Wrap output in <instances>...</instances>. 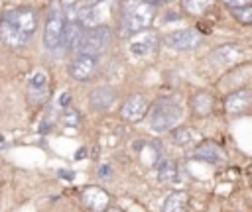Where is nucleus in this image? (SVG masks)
<instances>
[{
    "mask_svg": "<svg viewBox=\"0 0 252 212\" xmlns=\"http://www.w3.org/2000/svg\"><path fill=\"white\" fill-rule=\"evenodd\" d=\"M98 175L100 177H110V167L108 165H100L98 167Z\"/></svg>",
    "mask_w": 252,
    "mask_h": 212,
    "instance_id": "obj_27",
    "label": "nucleus"
},
{
    "mask_svg": "<svg viewBox=\"0 0 252 212\" xmlns=\"http://www.w3.org/2000/svg\"><path fill=\"white\" fill-rule=\"evenodd\" d=\"M158 177L161 183H173L177 177V167L171 159H161L158 165Z\"/></svg>",
    "mask_w": 252,
    "mask_h": 212,
    "instance_id": "obj_21",
    "label": "nucleus"
},
{
    "mask_svg": "<svg viewBox=\"0 0 252 212\" xmlns=\"http://www.w3.org/2000/svg\"><path fill=\"white\" fill-rule=\"evenodd\" d=\"M77 22L83 27H87V29L96 27L100 24V10H98V6H89V4L81 6L77 10Z\"/></svg>",
    "mask_w": 252,
    "mask_h": 212,
    "instance_id": "obj_18",
    "label": "nucleus"
},
{
    "mask_svg": "<svg viewBox=\"0 0 252 212\" xmlns=\"http://www.w3.org/2000/svg\"><path fill=\"white\" fill-rule=\"evenodd\" d=\"M49 96V79L43 71H35L28 82V98L32 104H43Z\"/></svg>",
    "mask_w": 252,
    "mask_h": 212,
    "instance_id": "obj_7",
    "label": "nucleus"
},
{
    "mask_svg": "<svg viewBox=\"0 0 252 212\" xmlns=\"http://www.w3.org/2000/svg\"><path fill=\"white\" fill-rule=\"evenodd\" d=\"M183 108L175 98H159L150 112V126L156 132H169L179 124Z\"/></svg>",
    "mask_w": 252,
    "mask_h": 212,
    "instance_id": "obj_2",
    "label": "nucleus"
},
{
    "mask_svg": "<svg viewBox=\"0 0 252 212\" xmlns=\"http://www.w3.org/2000/svg\"><path fill=\"white\" fill-rule=\"evenodd\" d=\"M248 2H250V0H224V4H226V6H230L232 10L244 8V6H248Z\"/></svg>",
    "mask_w": 252,
    "mask_h": 212,
    "instance_id": "obj_26",
    "label": "nucleus"
},
{
    "mask_svg": "<svg viewBox=\"0 0 252 212\" xmlns=\"http://www.w3.org/2000/svg\"><path fill=\"white\" fill-rule=\"evenodd\" d=\"M211 4H213V0H185V8L191 14H203Z\"/></svg>",
    "mask_w": 252,
    "mask_h": 212,
    "instance_id": "obj_22",
    "label": "nucleus"
},
{
    "mask_svg": "<svg viewBox=\"0 0 252 212\" xmlns=\"http://www.w3.org/2000/svg\"><path fill=\"white\" fill-rule=\"evenodd\" d=\"M252 104V92L248 88H242V90H236V92H230L224 100V110L230 114V116H238L242 114L248 106Z\"/></svg>",
    "mask_w": 252,
    "mask_h": 212,
    "instance_id": "obj_10",
    "label": "nucleus"
},
{
    "mask_svg": "<svg viewBox=\"0 0 252 212\" xmlns=\"http://www.w3.org/2000/svg\"><path fill=\"white\" fill-rule=\"evenodd\" d=\"M61 120H63L67 126H77V124L81 122V118H79V112H77V110H65Z\"/></svg>",
    "mask_w": 252,
    "mask_h": 212,
    "instance_id": "obj_24",
    "label": "nucleus"
},
{
    "mask_svg": "<svg viewBox=\"0 0 252 212\" xmlns=\"http://www.w3.org/2000/svg\"><path fill=\"white\" fill-rule=\"evenodd\" d=\"M110 41H112V29L106 26H96L93 29H85V35L79 45V53L96 59L110 45Z\"/></svg>",
    "mask_w": 252,
    "mask_h": 212,
    "instance_id": "obj_3",
    "label": "nucleus"
},
{
    "mask_svg": "<svg viewBox=\"0 0 252 212\" xmlns=\"http://www.w3.org/2000/svg\"><path fill=\"white\" fill-rule=\"evenodd\" d=\"M65 16L59 10H51L45 22V31H43V43L47 49H57L63 41V29H65Z\"/></svg>",
    "mask_w": 252,
    "mask_h": 212,
    "instance_id": "obj_4",
    "label": "nucleus"
},
{
    "mask_svg": "<svg viewBox=\"0 0 252 212\" xmlns=\"http://www.w3.org/2000/svg\"><path fill=\"white\" fill-rule=\"evenodd\" d=\"M232 14L240 24L252 26V6H244V8H238V10H232Z\"/></svg>",
    "mask_w": 252,
    "mask_h": 212,
    "instance_id": "obj_23",
    "label": "nucleus"
},
{
    "mask_svg": "<svg viewBox=\"0 0 252 212\" xmlns=\"http://www.w3.org/2000/svg\"><path fill=\"white\" fill-rule=\"evenodd\" d=\"M89 100H91V106H93L94 110L102 112V110H108V108L114 104L116 94H114V90H112L110 86H100V88H96V90L91 92Z\"/></svg>",
    "mask_w": 252,
    "mask_h": 212,
    "instance_id": "obj_13",
    "label": "nucleus"
},
{
    "mask_svg": "<svg viewBox=\"0 0 252 212\" xmlns=\"http://www.w3.org/2000/svg\"><path fill=\"white\" fill-rule=\"evenodd\" d=\"M85 155H87V147H83V149H79V151H77V159H83Z\"/></svg>",
    "mask_w": 252,
    "mask_h": 212,
    "instance_id": "obj_29",
    "label": "nucleus"
},
{
    "mask_svg": "<svg viewBox=\"0 0 252 212\" xmlns=\"http://www.w3.org/2000/svg\"><path fill=\"white\" fill-rule=\"evenodd\" d=\"M83 204L93 212H102L110 204V194L102 186H87L83 190Z\"/></svg>",
    "mask_w": 252,
    "mask_h": 212,
    "instance_id": "obj_8",
    "label": "nucleus"
},
{
    "mask_svg": "<svg viewBox=\"0 0 252 212\" xmlns=\"http://www.w3.org/2000/svg\"><path fill=\"white\" fill-rule=\"evenodd\" d=\"M106 212H124V210H120V208H106Z\"/></svg>",
    "mask_w": 252,
    "mask_h": 212,
    "instance_id": "obj_33",
    "label": "nucleus"
},
{
    "mask_svg": "<svg viewBox=\"0 0 252 212\" xmlns=\"http://www.w3.org/2000/svg\"><path fill=\"white\" fill-rule=\"evenodd\" d=\"M144 2H146V4H150V6H154V8H156V6H158V4H159V2H161V0H144Z\"/></svg>",
    "mask_w": 252,
    "mask_h": 212,
    "instance_id": "obj_31",
    "label": "nucleus"
},
{
    "mask_svg": "<svg viewBox=\"0 0 252 212\" xmlns=\"http://www.w3.org/2000/svg\"><path fill=\"white\" fill-rule=\"evenodd\" d=\"M187 204H189V196L187 192H171L165 200H163V206L161 210L163 212H187Z\"/></svg>",
    "mask_w": 252,
    "mask_h": 212,
    "instance_id": "obj_20",
    "label": "nucleus"
},
{
    "mask_svg": "<svg viewBox=\"0 0 252 212\" xmlns=\"http://www.w3.org/2000/svg\"><path fill=\"white\" fill-rule=\"evenodd\" d=\"M59 175L61 177H67V179H73V171L69 173V171H59Z\"/></svg>",
    "mask_w": 252,
    "mask_h": 212,
    "instance_id": "obj_30",
    "label": "nucleus"
},
{
    "mask_svg": "<svg viewBox=\"0 0 252 212\" xmlns=\"http://www.w3.org/2000/svg\"><path fill=\"white\" fill-rule=\"evenodd\" d=\"M173 141L175 143H187L189 141V130H185V128H181V130H177L175 133H173Z\"/></svg>",
    "mask_w": 252,
    "mask_h": 212,
    "instance_id": "obj_25",
    "label": "nucleus"
},
{
    "mask_svg": "<svg viewBox=\"0 0 252 212\" xmlns=\"http://www.w3.org/2000/svg\"><path fill=\"white\" fill-rule=\"evenodd\" d=\"M242 57H244V49L238 45H222L217 51H213V55H211V59L220 65H232L236 61H240Z\"/></svg>",
    "mask_w": 252,
    "mask_h": 212,
    "instance_id": "obj_14",
    "label": "nucleus"
},
{
    "mask_svg": "<svg viewBox=\"0 0 252 212\" xmlns=\"http://www.w3.org/2000/svg\"><path fill=\"white\" fill-rule=\"evenodd\" d=\"M69 98H71V94H69V92H63L61 98H59V104H61V106H67V104H69Z\"/></svg>",
    "mask_w": 252,
    "mask_h": 212,
    "instance_id": "obj_28",
    "label": "nucleus"
},
{
    "mask_svg": "<svg viewBox=\"0 0 252 212\" xmlns=\"http://www.w3.org/2000/svg\"><path fill=\"white\" fill-rule=\"evenodd\" d=\"M69 73L77 80H87V79H91L96 73V59L94 57H89V55H79L71 63Z\"/></svg>",
    "mask_w": 252,
    "mask_h": 212,
    "instance_id": "obj_11",
    "label": "nucleus"
},
{
    "mask_svg": "<svg viewBox=\"0 0 252 212\" xmlns=\"http://www.w3.org/2000/svg\"><path fill=\"white\" fill-rule=\"evenodd\" d=\"M146 112H148V100L142 94H132L120 110L122 118L128 122H140L146 116Z\"/></svg>",
    "mask_w": 252,
    "mask_h": 212,
    "instance_id": "obj_9",
    "label": "nucleus"
},
{
    "mask_svg": "<svg viewBox=\"0 0 252 212\" xmlns=\"http://www.w3.org/2000/svg\"><path fill=\"white\" fill-rule=\"evenodd\" d=\"M85 35V27L79 22H65V29H63V45L65 49H79L81 39Z\"/></svg>",
    "mask_w": 252,
    "mask_h": 212,
    "instance_id": "obj_15",
    "label": "nucleus"
},
{
    "mask_svg": "<svg viewBox=\"0 0 252 212\" xmlns=\"http://www.w3.org/2000/svg\"><path fill=\"white\" fill-rule=\"evenodd\" d=\"M156 8L144 0H122V29L120 35H130L146 29L154 20Z\"/></svg>",
    "mask_w": 252,
    "mask_h": 212,
    "instance_id": "obj_1",
    "label": "nucleus"
},
{
    "mask_svg": "<svg viewBox=\"0 0 252 212\" xmlns=\"http://www.w3.org/2000/svg\"><path fill=\"white\" fill-rule=\"evenodd\" d=\"M0 37L10 47H24L30 41V35L22 33L18 27H14L12 24H8L6 20H2V24H0Z\"/></svg>",
    "mask_w": 252,
    "mask_h": 212,
    "instance_id": "obj_12",
    "label": "nucleus"
},
{
    "mask_svg": "<svg viewBox=\"0 0 252 212\" xmlns=\"http://www.w3.org/2000/svg\"><path fill=\"white\" fill-rule=\"evenodd\" d=\"M201 41H203V37L195 29H179V31L165 35V45H169L171 49H177V51L197 49L201 45Z\"/></svg>",
    "mask_w": 252,
    "mask_h": 212,
    "instance_id": "obj_6",
    "label": "nucleus"
},
{
    "mask_svg": "<svg viewBox=\"0 0 252 212\" xmlns=\"http://www.w3.org/2000/svg\"><path fill=\"white\" fill-rule=\"evenodd\" d=\"M191 106H193V112L199 116V118H205L211 114L213 106H215V98L209 94V92H197L191 100Z\"/></svg>",
    "mask_w": 252,
    "mask_h": 212,
    "instance_id": "obj_19",
    "label": "nucleus"
},
{
    "mask_svg": "<svg viewBox=\"0 0 252 212\" xmlns=\"http://www.w3.org/2000/svg\"><path fill=\"white\" fill-rule=\"evenodd\" d=\"M100 2H102V0H87L89 6H96V4H100Z\"/></svg>",
    "mask_w": 252,
    "mask_h": 212,
    "instance_id": "obj_32",
    "label": "nucleus"
},
{
    "mask_svg": "<svg viewBox=\"0 0 252 212\" xmlns=\"http://www.w3.org/2000/svg\"><path fill=\"white\" fill-rule=\"evenodd\" d=\"M4 20L8 24H12L14 27H18L26 35H32L35 31V27H37V14L32 8H16V10H10V12H6Z\"/></svg>",
    "mask_w": 252,
    "mask_h": 212,
    "instance_id": "obj_5",
    "label": "nucleus"
},
{
    "mask_svg": "<svg viewBox=\"0 0 252 212\" xmlns=\"http://www.w3.org/2000/svg\"><path fill=\"white\" fill-rule=\"evenodd\" d=\"M195 157H197V159H203V161H207V163H222V161H224L222 149H220L217 143H213V141L201 143V145L195 149Z\"/></svg>",
    "mask_w": 252,
    "mask_h": 212,
    "instance_id": "obj_16",
    "label": "nucleus"
},
{
    "mask_svg": "<svg viewBox=\"0 0 252 212\" xmlns=\"http://www.w3.org/2000/svg\"><path fill=\"white\" fill-rule=\"evenodd\" d=\"M156 47H158V35L156 33H142L130 43V51L134 55H148V53L156 51Z\"/></svg>",
    "mask_w": 252,
    "mask_h": 212,
    "instance_id": "obj_17",
    "label": "nucleus"
}]
</instances>
